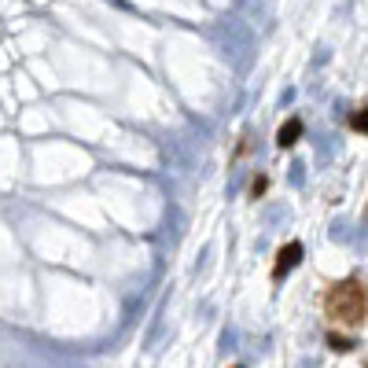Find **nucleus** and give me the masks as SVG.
<instances>
[{"instance_id": "nucleus-1", "label": "nucleus", "mask_w": 368, "mask_h": 368, "mask_svg": "<svg viewBox=\"0 0 368 368\" xmlns=\"http://www.w3.org/2000/svg\"><path fill=\"white\" fill-rule=\"evenodd\" d=\"M324 317L342 328H361L368 320V284L357 276H346L324 295Z\"/></svg>"}, {"instance_id": "nucleus-2", "label": "nucleus", "mask_w": 368, "mask_h": 368, "mask_svg": "<svg viewBox=\"0 0 368 368\" xmlns=\"http://www.w3.org/2000/svg\"><path fill=\"white\" fill-rule=\"evenodd\" d=\"M298 262H302V243H298V240H291V243L280 247V251H276V262H273V280H276V284H280V280H284Z\"/></svg>"}, {"instance_id": "nucleus-3", "label": "nucleus", "mask_w": 368, "mask_h": 368, "mask_svg": "<svg viewBox=\"0 0 368 368\" xmlns=\"http://www.w3.org/2000/svg\"><path fill=\"white\" fill-rule=\"evenodd\" d=\"M298 137H302V118H288L284 125H280V133H276V147H295L298 144Z\"/></svg>"}, {"instance_id": "nucleus-4", "label": "nucleus", "mask_w": 368, "mask_h": 368, "mask_svg": "<svg viewBox=\"0 0 368 368\" xmlns=\"http://www.w3.org/2000/svg\"><path fill=\"white\" fill-rule=\"evenodd\" d=\"M328 346H332L335 354H350V350H354L357 342H354L350 335H339V332H328Z\"/></svg>"}, {"instance_id": "nucleus-5", "label": "nucleus", "mask_w": 368, "mask_h": 368, "mask_svg": "<svg viewBox=\"0 0 368 368\" xmlns=\"http://www.w3.org/2000/svg\"><path fill=\"white\" fill-rule=\"evenodd\" d=\"M350 129H354V133H361V137H368V103L357 107V111L350 115Z\"/></svg>"}, {"instance_id": "nucleus-6", "label": "nucleus", "mask_w": 368, "mask_h": 368, "mask_svg": "<svg viewBox=\"0 0 368 368\" xmlns=\"http://www.w3.org/2000/svg\"><path fill=\"white\" fill-rule=\"evenodd\" d=\"M266 188H269V177H266V173H258L254 184H251V196H254V199H258V196H266Z\"/></svg>"}, {"instance_id": "nucleus-7", "label": "nucleus", "mask_w": 368, "mask_h": 368, "mask_svg": "<svg viewBox=\"0 0 368 368\" xmlns=\"http://www.w3.org/2000/svg\"><path fill=\"white\" fill-rule=\"evenodd\" d=\"M236 368H240V364H236Z\"/></svg>"}]
</instances>
